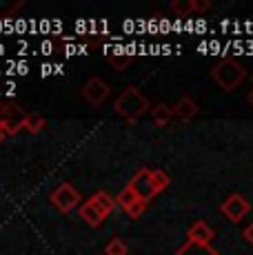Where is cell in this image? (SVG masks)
Instances as JSON below:
<instances>
[{"label":"cell","mask_w":253,"mask_h":255,"mask_svg":"<svg viewBox=\"0 0 253 255\" xmlns=\"http://www.w3.org/2000/svg\"><path fill=\"white\" fill-rule=\"evenodd\" d=\"M129 186L135 195H138L142 202H149L153 198V186H151V169H140L133 173V178L129 180Z\"/></svg>","instance_id":"8992f818"},{"label":"cell","mask_w":253,"mask_h":255,"mask_svg":"<svg viewBox=\"0 0 253 255\" xmlns=\"http://www.w3.org/2000/svg\"><path fill=\"white\" fill-rule=\"evenodd\" d=\"M27 114L18 105H0V131L2 133H18L25 129Z\"/></svg>","instance_id":"3957f363"},{"label":"cell","mask_w":253,"mask_h":255,"mask_svg":"<svg viewBox=\"0 0 253 255\" xmlns=\"http://www.w3.org/2000/svg\"><path fill=\"white\" fill-rule=\"evenodd\" d=\"M171 9H173V13H178L180 18H184L191 11H196V4H193V0H173Z\"/></svg>","instance_id":"2e32d148"},{"label":"cell","mask_w":253,"mask_h":255,"mask_svg":"<svg viewBox=\"0 0 253 255\" xmlns=\"http://www.w3.org/2000/svg\"><path fill=\"white\" fill-rule=\"evenodd\" d=\"M213 235H216V233H213V229L209 227L204 220H198V222H193L191 229L187 231L189 242H193V244H204V247H211Z\"/></svg>","instance_id":"ba28073f"},{"label":"cell","mask_w":253,"mask_h":255,"mask_svg":"<svg viewBox=\"0 0 253 255\" xmlns=\"http://www.w3.org/2000/svg\"><path fill=\"white\" fill-rule=\"evenodd\" d=\"M147 111H149V100L135 87H126L118 96V100H116V114L120 118H125L126 122H131V125L140 116L147 114Z\"/></svg>","instance_id":"6da1fadb"},{"label":"cell","mask_w":253,"mask_h":255,"mask_svg":"<svg viewBox=\"0 0 253 255\" xmlns=\"http://www.w3.org/2000/svg\"><path fill=\"white\" fill-rule=\"evenodd\" d=\"M78 213H80V218L85 220L89 227H100V224L105 222V215H102L100 211L96 209L94 204H91V200H87V202L80 207V211H78Z\"/></svg>","instance_id":"8fae6325"},{"label":"cell","mask_w":253,"mask_h":255,"mask_svg":"<svg viewBox=\"0 0 253 255\" xmlns=\"http://www.w3.org/2000/svg\"><path fill=\"white\" fill-rule=\"evenodd\" d=\"M247 100H249V105H251V107H253V91H251V93H249V96H247Z\"/></svg>","instance_id":"cb8c5ba5"},{"label":"cell","mask_w":253,"mask_h":255,"mask_svg":"<svg viewBox=\"0 0 253 255\" xmlns=\"http://www.w3.org/2000/svg\"><path fill=\"white\" fill-rule=\"evenodd\" d=\"M198 114V105H196V100H191V98H180L178 100V105L173 107V116H178L180 120H191L193 116Z\"/></svg>","instance_id":"30bf717a"},{"label":"cell","mask_w":253,"mask_h":255,"mask_svg":"<svg viewBox=\"0 0 253 255\" xmlns=\"http://www.w3.org/2000/svg\"><path fill=\"white\" fill-rule=\"evenodd\" d=\"M51 204L62 213H69L80 204V193L71 186L69 182H62L56 191L51 193Z\"/></svg>","instance_id":"277c9868"},{"label":"cell","mask_w":253,"mask_h":255,"mask_svg":"<svg viewBox=\"0 0 253 255\" xmlns=\"http://www.w3.org/2000/svg\"><path fill=\"white\" fill-rule=\"evenodd\" d=\"M173 118V109L167 105H155L151 109V120L155 127H167Z\"/></svg>","instance_id":"7c38bea8"},{"label":"cell","mask_w":253,"mask_h":255,"mask_svg":"<svg viewBox=\"0 0 253 255\" xmlns=\"http://www.w3.org/2000/svg\"><path fill=\"white\" fill-rule=\"evenodd\" d=\"M91 204H94V207L98 209L100 213L105 215V218H107V215H109L116 207H118V204H116V198H114V195H109L107 191H98V193L91 195Z\"/></svg>","instance_id":"9c48e42d"},{"label":"cell","mask_w":253,"mask_h":255,"mask_svg":"<svg viewBox=\"0 0 253 255\" xmlns=\"http://www.w3.org/2000/svg\"><path fill=\"white\" fill-rule=\"evenodd\" d=\"M22 7V0H16V2H7V4H2L0 2V18H9L16 9H20Z\"/></svg>","instance_id":"ffe728a7"},{"label":"cell","mask_w":253,"mask_h":255,"mask_svg":"<svg viewBox=\"0 0 253 255\" xmlns=\"http://www.w3.org/2000/svg\"><path fill=\"white\" fill-rule=\"evenodd\" d=\"M220 213L225 215L229 222L238 224L247 213H249V202H247V198L242 193H231L225 202L220 204Z\"/></svg>","instance_id":"5b68a950"},{"label":"cell","mask_w":253,"mask_h":255,"mask_svg":"<svg viewBox=\"0 0 253 255\" xmlns=\"http://www.w3.org/2000/svg\"><path fill=\"white\" fill-rule=\"evenodd\" d=\"M138 200H140L138 195H135L133 191L129 189V186H125V189L120 191V195H118V198H116V204H118V207L123 209V211H126V209L131 207V204H133V202H138Z\"/></svg>","instance_id":"9a60e30c"},{"label":"cell","mask_w":253,"mask_h":255,"mask_svg":"<svg viewBox=\"0 0 253 255\" xmlns=\"http://www.w3.org/2000/svg\"><path fill=\"white\" fill-rule=\"evenodd\" d=\"M169 182H171V178H169V175L164 173L162 169L151 171V186H153V193H155V195L162 193V191L169 186Z\"/></svg>","instance_id":"5bb4252c"},{"label":"cell","mask_w":253,"mask_h":255,"mask_svg":"<svg viewBox=\"0 0 253 255\" xmlns=\"http://www.w3.org/2000/svg\"><path fill=\"white\" fill-rule=\"evenodd\" d=\"M42 127H45V118H42V116H38V114L27 116V120H25V129L29 131V133H40Z\"/></svg>","instance_id":"e0dca14e"},{"label":"cell","mask_w":253,"mask_h":255,"mask_svg":"<svg viewBox=\"0 0 253 255\" xmlns=\"http://www.w3.org/2000/svg\"><path fill=\"white\" fill-rule=\"evenodd\" d=\"M176 255H220V253H218L216 249H211V247H204V244L187 242Z\"/></svg>","instance_id":"4fadbf2b"},{"label":"cell","mask_w":253,"mask_h":255,"mask_svg":"<svg viewBox=\"0 0 253 255\" xmlns=\"http://www.w3.org/2000/svg\"><path fill=\"white\" fill-rule=\"evenodd\" d=\"M144 209H147V202H142V200H138V202H133V204H131V207H129V209H126V211H125V213H126V215H129V218H131V220H138V218H140V215H142V213H144Z\"/></svg>","instance_id":"d6986e66"},{"label":"cell","mask_w":253,"mask_h":255,"mask_svg":"<svg viewBox=\"0 0 253 255\" xmlns=\"http://www.w3.org/2000/svg\"><path fill=\"white\" fill-rule=\"evenodd\" d=\"M126 251H129V249H126V244H125L120 238H114V240H111V242L105 247V253H107V255H126Z\"/></svg>","instance_id":"ac0fdd59"},{"label":"cell","mask_w":253,"mask_h":255,"mask_svg":"<svg viewBox=\"0 0 253 255\" xmlns=\"http://www.w3.org/2000/svg\"><path fill=\"white\" fill-rule=\"evenodd\" d=\"M109 93H111L109 85H107L102 78H91V80H87V85L82 87V98L94 107H100L102 102L109 98Z\"/></svg>","instance_id":"52a82bcc"},{"label":"cell","mask_w":253,"mask_h":255,"mask_svg":"<svg viewBox=\"0 0 253 255\" xmlns=\"http://www.w3.org/2000/svg\"><path fill=\"white\" fill-rule=\"evenodd\" d=\"M245 76H247L245 67H242L240 62L231 60V58H225V60H220L216 67H213V71H211V78L225 91H233L242 80H245Z\"/></svg>","instance_id":"7a4b0ae2"},{"label":"cell","mask_w":253,"mask_h":255,"mask_svg":"<svg viewBox=\"0 0 253 255\" xmlns=\"http://www.w3.org/2000/svg\"><path fill=\"white\" fill-rule=\"evenodd\" d=\"M245 240H247V242H251V244H253V222L245 229Z\"/></svg>","instance_id":"603a6c76"},{"label":"cell","mask_w":253,"mask_h":255,"mask_svg":"<svg viewBox=\"0 0 253 255\" xmlns=\"http://www.w3.org/2000/svg\"><path fill=\"white\" fill-rule=\"evenodd\" d=\"M109 62L116 67V69L123 71V69H126V67H129L131 56H114V53H111V56H109Z\"/></svg>","instance_id":"44dd1931"},{"label":"cell","mask_w":253,"mask_h":255,"mask_svg":"<svg viewBox=\"0 0 253 255\" xmlns=\"http://www.w3.org/2000/svg\"><path fill=\"white\" fill-rule=\"evenodd\" d=\"M193 4H196V11H207V9L211 7L207 0H193Z\"/></svg>","instance_id":"7402d4cb"}]
</instances>
